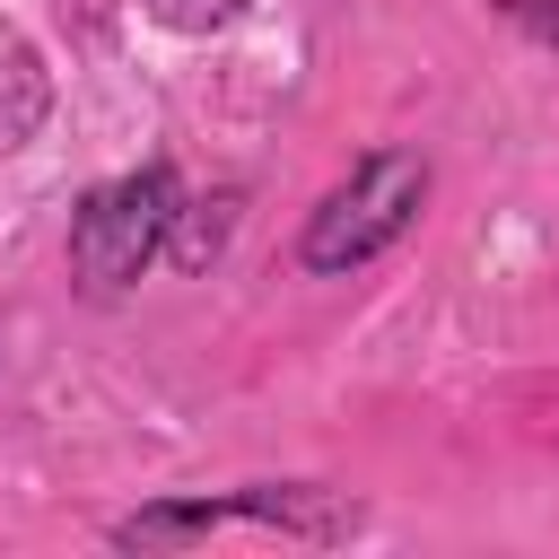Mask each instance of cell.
I'll list each match as a JSON object with an SVG mask.
<instances>
[{"label":"cell","mask_w":559,"mask_h":559,"mask_svg":"<svg viewBox=\"0 0 559 559\" xmlns=\"http://www.w3.org/2000/svg\"><path fill=\"white\" fill-rule=\"evenodd\" d=\"M419 192H428V166L411 157V148H376L349 183H332L323 192V210L306 218V271H358V262H376L411 218H419Z\"/></svg>","instance_id":"obj_1"},{"label":"cell","mask_w":559,"mask_h":559,"mask_svg":"<svg viewBox=\"0 0 559 559\" xmlns=\"http://www.w3.org/2000/svg\"><path fill=\"white\" fill-rule=\"evenodd\" d=\"M166 227H175V183L157 166L122 175V183H96L79 201V218H70V271L96 297H114V288H131L148 271V253L166 245Z\"/></svg>","instance_id":"obj_2"},{"label":"cell","mask_w":559,"mask_h":559,"mask_svg":"<svg viewBox=\"0 0 559 559\" xmlns=\"http://www.w3.org/2000/svg\"><path fill=\"white\" fill-rule=\"evenodd\" d=\"M44 105H52V87H44V61H35L17 35H0V148L35 140Z\"/></svg>","instance_id":"obj_3"},{"label":"cell","mask_w":559,"mask_h":559,"mask_svg":"<svg viewBox=\"0 0 559 559\" xmlns=\"http://www.w3.org/2000/svg\"><path fill=\"white\" fill-rule=\"evenodd\" d=\"M227 507L218 498H192V507H148V515H131V524H114V542L122 550H157V542H192V533H210Z\"/></svg>","instance_id":"obj_4"},{"label":"cell","mask_w":559,"mask_h":559,"mask_svg":"<svg viewBox=\"0 0 559 559\" xmlns=\"http://www.w3.org/2000/svg\"><path fill=\"white\" fill-rule=\"evenodd\" d=\"M157 26H175V35H218V26H236L253 0H140Z\"/></svg>","instance_id":"obj_5"},{"label":"cell","mask_w":559,"mask_h":559,"mask_svg":"<svg viewBox=\"0 0 559 559\" xmlns=\"http://www.w3.org/2000/svg\"><path fill=\"white\" fill-rule=\"evenodd\" d=\"M498 17H507V26H524L533 44H550V52H559V0H498Z\"/></svg>","instance_id":"obj_6"}]
</instances>
